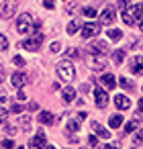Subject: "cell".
<instances>
[{"label":"cell","instance_id":"cell-19","mask_svg":"<svg viewBox=\"0 0 143 149\" xmlns=\"http://www.w3.org/2000/svg\"><path fill=\"white\" fill-rule=\"evenodd\" d=\"M39 120H41L43 125H53V114L45 110V112H41V114H39Z\"/></svg>","mask_w":143,"mask_h":149},{"label":"cell","instance_id":"cell-26","mask_svg":"<svg viewBox=\"0 0 143 149\" xmlns=\"http://www.w3.org/2000/svg\"><path fill=\"white\" fill-rule=\"evenodd\" d=\"M80 27H82V25H80L78 21H72V23L68 25V35H74V33H76V31H78Z\"/></svg>","mask_w":143,"mask_h":149},{"label":"cell","instance_id":"cell-21","mask_svg":"<svg viewBox=\"0 0 143 149\" xmlns=\"http://www.w3.org/2000/svg\"><path fill=\"white\" fill-rule=\"evenodd\" d=\"M106 35H108V39H110V41H119V39L123 37V33H121L119 29H108V33H106Z\"/></svg>","mask_w":143,"mask_h":149},{"label":"cell","instance_id":"cell-44","mask_svg":"<svg viewBox=\"0 0 143 149\" xmlns=\"http://www.w3.org/2000/svg\"><path fill=\"white\" fill-rule=\"evenodd\" d=\"M139 110H143V98L139 100Z\"/></svg>","mask_w":143,"mask_h":149},{"label":"cell","instance_id":"cell-29","mask_svg":"<svg viewBox=\"0 0 143 149\" xmlns=\"http://www.w3.org/2000/svg\"><path fill=\"white\" fill-rule=\"evenodd\" d=\"M66 57H72V59H76V57H80V51H78L76 47H72V49H68V51H66Z\"/></svg>","mask_w":143,"mask_h":149},{"label":"cell","instance_id":"cell-40","mask_svg":"<svg viewBox=\"0 0 143 149\" xmlns=\"http://www.w3.org/2000/svg\"><path fill=\"white\" fill-rule=\"evenodd\" d=\"M43 4H45V8H53V0H43Z\"/></svg>","mask_w":143,"mask_h":149},{"label":"cell","instance_id":"cell-25","mask_svg":"<svg viewBox=\"0 0 143 149\" xmlns=\"http://www.w3.org/2000/svg\"><path fill=\"white\" fill-rule=\"evenodd\" d=\"M131 13L139 19V21H143V4H137V6H133L131 8Z\"/></svg>","mask_w":143,"mask_h":149},{"label":"cell","instance_id":"cell-10","mask_svg":"<svg viewBox=\"0 0 143 149\" xmlns=\"http://www.w3.org/2000/svg\"><path fill=\"white\" fill-rule=\"evenodd\" d=\"M94 98H96V106L98 108H104L106 102H108V94L102 88H94Z\"/></svg>","mask_w":143,"mask_h":149},{"label":"cell","instance_id":"cell-1","mask_svg":"<svg viewBox=\"0 0 143 149\" xmlns=\"http://www.w3.org/2000/svg\"><path fill=\"white\" fill-rule=\"evenodd\" d=\"M74 74H76V70H74V63L72 61H59L57 63V76H59V80L61 82H72L74 80Z\"/></svg>","mask_w":143,"mask_h":149},{"label":"cell","instance_id":"cell-28","mask_svg":"<svg viewBox=\"0 0 143 149\" xmlns=\"http://www.w3.org/2000/svg\"><path fill=\"white\" fill-rule=\"evenodd\" d=\"M119 84H121L125 90H133V82H131V80H127V78H121V80H119Z\"/></svg>","mask_w":143,"mask_h":149},{"label":"cell","instance_id":"cell-8","mask_svg":"<svg viewBox=\"0 0 143 149\" xmlns=\"http://www.w3.org/2000/svg\"><path fill=\"white\" fill-rule=\"evenodd\" d=\"M41 41H43V35L39 33V35L29 37L27 41H23V47H25V49H29V51H37V49L41 47Z\"/></svg>","mask_w":143,"mask_h":149},{"label":"cell","instance_id":"cell-43","mask_svg":"<svg viewBox=\"0 0 143 149\" xmlns=\"http://www.w3.org/2000/svg\"><path fill=\"white\" fill-rule=\"evenodd\" d=\"M2 78H4V70L0 68V82H2Z\"/></svg>","mask_w":143,"mask_h":149},{"label":"cell","instance_id":"cell-23","mask_svg":"<svg viewBox=\"0 0 143 149\" xmlns=\"http://www.w3.org/2000/svg\"><path fill=\"white\" fill-rule=\"evenodd\" d=\"M137 127H139V120H137V118H133V120H129V123L125 125V133H133Z\"/></svg>","mask_w":143,"mask_h":149},{"label":"cell","instance_id":"cell-20","mask_svg":"<svg viewBox=\"0 0 143 149\" xmlns=\"http://www.w3.org/2000/svg\"><path fill=\"white\" fill-rule=\"evenodd\" d=\"M108 125H110L112 129H119V127L123 125V116H121V114H114V116H110V120H108Z\"/></svg>","mask_w":143,"mask_h":149},{"label":"cell","instance_id":"cell-11","mask_svg":"<svg viewBox=\"0 0 143 149\" xmlns=\"http://www.w3.org/2000/svg\"><path fill=\"white\" fill-rule=\"evenodd\" d=\"M114 106H116L119 110H129V108H131V100H129L127 96H123V94H116V96H114Z\"/></svg>","mask_w":143,"mask_h":149},{"label":"cell","instance_id":"cell-17","mask_svg":"<svg viewBox=\"0 0 143 149\" xmlns=\"http://www.w3.org/2000/svg\"><path fill=\"white\" fill-rule=\"evenodd\" d=\"M61 94H63V100H66V102H72V100H76V90H74L72 86L63 88V90H61Z\"/></svg>","mask_w":143,"mask_h":149},{"label":"cell","instance_id":"cell-46","mask_svg":"<svg viewBox=\"0 0 143 149\" xmlns=\"http://www.w3.org/2000/svg\"><path fill=\"white\" fill-rule=\"evenodd\" d=\"M127 2H129V0H127Z\"/></svg>","mask_w":143,"mask_h":149},{"label":"cell","instance_id":"cell-3","mask_svg":"<svg viewBox=\"0 0 143 149\" xmlns=\"http://www.w3.org/2000/svg\"><path fill=\"white\" fill-rule=\"evenodd\" d=\"M100 25L98 23H94V21H90V23H86V25H82V37L84 39H92V37H96L98 33H100Z\"/></svg>","mask_w":143,"mask_h":149},{"label":"cell","instance_id":"cell-30","mask_svg":"<svg viewBox=\"0 0 143 149\" xmlns=\"http://www.w3.org/2000/svg\"><path fill=\"white\" fill-rule=\"evenodd\" d=\"M84 15H86L88 19H94V17H96V8H92V6H88V8H84Z\"/></svg>","mask_w":143,"mask_h":149},{"label":"cell","instance_id":"cell-12","mask_svg":"<svg viewBox=\"0 0 143 149\" xmlns=\"http://www.w3.org/2000/svg\"><path fill=\"white\" fill-rule=\"evenodd\" d=\"M90 127H92V131H94V133H96L100 139H110V133H108V131H106V129H104L100 123L92 120V123H90Z\"/></svg>","mask_w":143,"mask_h":149},{"label":"cell","instance_id":"cell-31","mask_svg":"<svg viewBox=\"0 0 143 149\" xmlns=\"http://www.w3.org/2000/svg\"><path fill=\"white\" fill-rule=\"evenodd\" d=\"M6 116H8V110L0 106V125H2V123H6Z\"/></svg>","mask_w":143,"mask_h":149},{"label":"cell","instance_id":"cell-42","mask_svg":"<svg viewBox=\"0 0 143 149\" xmlns=\"http://www.w3.org/2000/svg\"><path fill=\"white\" fill-rule=\"evenodd\" d=\"M6 102H8V98H6V96H0V104H6Z\"/></svg>","mask_w":143,"mask_h":149},{"label":"cell","instance_id":"cell-41","mask_svg":"<svg viewBox=\"0 0 143 149\" xmlns=\"http://www.w3.org/2000/svg\"><path fill=\"white\" fill-rule=\"evenodd\" d=\"M27 108H29V110H37V108H39V104H37V102H31Z\"/></svg>","mask_w":143,"mask_h":149},{"label":"cell","instance_id":"cell-15","mask_svg":"<svg viewBox=\"0 0 143 149\" xmlns=\"http://www.w3.org/2000/svg\"><path fill=\"white\" fill-rule=\"evenodd\" d=\"M43 145H45V133L39 131V133L29 141V147H43Z\"/></svg>","mask_w":143,"mask_h":149},{"label":"cell","instance_id":"cell-13","mask_svg":"<svg viewBox=\"0 0 143 149\" xmlns=\"http://www.w3.org/2000/svg\"><path fill=\"white\" fill-rule=\"evenodd\" d=\"M131 72L133 74H139V76L143 74V57L141 55H137V57L131 59Z\"/></svg>","mask_w":143,"mask_h":149},{"label":"cell","instance_id":"cell-16","mask_svg":"<svg viewBox=\"0 0 143 149\" xmlns=\"http://www.w3.org/2000/svg\"><path fill=\"white\" fill-rule=\"evenodd\" d=\"M100 82H102L108 90H112V88H114V84H116V80H114V76H112V74H102Z\"/></svg>","mask_w":143,"mask_h":149},{"label":"cell","instance_id":"cell-9","mask_svg":"<svg viewBox=\"0 0 143 149\" xmlns=\"http://www.w3.org/2000/svg\"><path fill=\"white\" fill-rule=\"evenodd\" d=\"M114 19H116V8L108 6V8H104V13H102V17H100V23H102V25H112Z\"/></svg>","mask_w":143,"mask_h":149},{"label":"cell","instance_id":"cell-22","mask_svg":"<svg viewBox=\"0 0 143 149\" xmlns=\"http://www.w3.org/2000/svg\"><path fill=\"white\" fill-rule=\"evenodd\" d=\"M19 123H21V129H23V131H29L33 120H31V116H21V118H19Z\"/></svg>","mask_w":143,"mask_h":149},{"label":"cell","instance_id":"cell-36","mask_svg":"<svg viewBox=\"0 0 143 149\" xmlns=\"http://www.w3.org/2000/svg\"><path fill=\"white\" fill-rule=\"evenodd\" d=\"M0 147H15V141L13 139H4L2 143H0Z\"/></svg>","mask_w":143,"mask_h":149},{"label":"cell","instance_id":"cell-24","mask_svg":"<svg viewBox=\"0 0 143 149\" xmlns=\"http://www.w3.org/2000/svg\"><path fill=\"white\" fill-rule=\"evenodd\" d=\"M123 23L125 25H135V19H133V15L129 10H123Z\"/></svg>","mask_w":143,"mask_h":149},{"label":"cell","instance_id":"cell-33","mask_svg":"<svg viewBox=\"0 0 143 149\" xmlns=\"http://www.w3.org/2000/svg\"><path fill=\"white\" fill-rule=\"evenodd\" d=\"M13 61H15V65H19V68H23V65H25V59H23L21 55H15V57H13Z\"/></svg>","mask_w":143,"mask_h":149},{"label":"cell","instance_id":"cell-37","mask_svg":"<svg viewBox=\"0 0 143 149\" xmlns=\"http://www.w3.org/2000/svg\"><path fill=\"white\" fill-rule=\"evenodd\" d=\"M88 145H90V147H96V145H98V139H96L94 135H90V137H88Z\"/></svg>","mask_w":143,"mask_h":149},{"label":"cell","instance_id":"cell-45","mask_svg":"<svg viewBox=\"0 0 143 149\" xmlns=\"http://www.w3.org/2000/svg\"><path fill=\"white\" fill-rule=\"evenodd\" d=\"M139 29H141V31H143V21H139Z\"/></svg>","mask_w":143,"mask_h":149},{"label":"cell","instance_id":"cell-7","mask_svg":"<svg viewBox=\"0 0 143 149\" xmlns=\"http://www.w3.org/2000/svg\"><path fill=\"white\" fill-rule=\"evenodd\" d=\"M10 84H13L17 90H21L23 86H27V84H29V76H27V74H23V72H15V74H13V78H10Z\"/></svg>","mask_w":143,"mask_h":149},{"label":"cell","instance_id":"cell-4","mask_svg":"<svg viewBox=\"0 0 143 149\" xmlns=\"http://www.w3.org/2000/svg\"><path fill=\"white\" fill-rule=\"evenodd\" d=\"M17 6H19L17 0H6V2L0 6V19H10L17 13Z\"/></svg>","mask_w":143,"mask_h":149},{"label":"cell","instance_id":"cell-18","mask_svg":"<svg viewBox=\"0 0 143 149\" xmlns=\"http://www.w3.org/2000/svg\"><path fill=\"white\" fill-rule=\"evenodd\" d=\"M112 61H114L116 65H121V63L125 61V51H123V49H116V51L112 53Z\"/></svg>","mask_w":143,"mask_h":149},{"label":"cell","instance_id":"cell-14","mask_svg":"<svg viewBox=\"0 0 143 149\" xmlns=\"http://www.w3.org/2000/svg\"><path fill=\"white\" fill-rule=\"evenodd\" d=\"M84 116H86L84 112H80L78 116H72V118L68 120V125H66V127H68V131H78V129H80V120H82Z\"/></svg>","mask_w":143,"mask_h":149},{"label":"cell","instance_id":"cell-27","mask_svg":"<svg viewBox=\"0 0 143 149\" xmlns=\"http://www.w3.org/2000/svg\"><path fill=\"white\" fill-rule=\"evenodd\" d=\"M133 145H135V147H141V145H143V129L137 131V135H135V139H133Z\"/></svg>","mask_w":143,"mask_h":149},{"label":"cell","instance_id":"cell-6","mask_svg":"<svg viewBox=\"0 0 143 149\" xmlns=\"http://www.w3.org/2000/svg\"><path fill=\"white\" fill-rule=\"evenodd\" d=\"M90 53L92 55H106L108 53V43L106 41H92L90 43Z\"/></svg>","mask_w":143,"mask_h":149},{"label":"cell","instance_id":"cell-5","mask_svg":"<svg viewBox=\"0 0 143 149\" xmlns=\"http://www.w3.org/2000/svg\"><path fill=\"white\" fill-rule=\"evenodd\" d=\"M88 68L96 70V72H102L106 68V57L104 55H90L88 57Z\"/></svg>","mask_w":143,"mask_h":149},{"label":"cell","instance_id":"cell-39","mask_svg":"<svg viewBox=\"0 0 143 149\" xmlns=\"http://www.w3.org/2000/svg\"><path fill=\"white\" fill-rule=\"evenodd\" d=\"M17 98H19V100H25V98H27V94H25L23 90H19V92H17Z\"/></svg>","mask_w":143,"mask_h":149},{"label":"cell","instance_id":"cell-34","mask_svg":"<svg viewBox=\"0 0 143 149\" xmlns=\"http://www.w3.org/2000/svg\"><path fill=\"white\" fill-rule=\"evenodd\" d=\"M4 131H6V135H17V127L15 125H6Z\"/></svg>","mask_w":143,"mask_h":149},{"label":"cell","instance_id":"cell-35","mask_svg":"<svg viewBox=\"0 0 143 149\" xmlns=\"http://www.w3.org/2000/svg\"><path fill=\"white\" fill-rule=\"evenodd\" d=\"M10 110H13V112H23L25 106H23V104H10Z\"/></svg>","mask_w":143,"mask_h":149},{"label":"cell","instance_id":"cell-2","mask_svg":"<svg viewBox=\"0 0 143 149\" xmlns=\"http://www.w3.org/2000/svg\"><path fill=\"white\" fill-rule=\"evenodd\" d=\"M33 29V17L29 15V13H23L19 19H17V31L21 33V35H25V33H29Z\"/></svg>","mask_w":143,"mask_h":149},{"label":"cell","instance_id":"cell-38","mask_svg":"<svg viewBox=\"0 0 143 149\" xmlns=\"http://www.w3.org/2000/svg\"><path fill=\"white\" fill-rule=\"evenodd\" d=\"M59 49H61V45H59L57 41H55V43H51V51H53V53H55V51H59Z\"/></svg>","mask_w":143,"mask_h":149},{"label":"cell","instance_id":"cell-32","mask_svg":"<svg viewBox=\"0 0 143 149\" xmlns=\"http://www.w3.org/2000/svg\"><path fill=\"white\" fill-rule=\"evenodd\" d=\"M4 49H8V41L4 35H0V51H4Z\"/></svg>","mask_w":143,"mask_h":149}]
</instances>
